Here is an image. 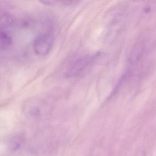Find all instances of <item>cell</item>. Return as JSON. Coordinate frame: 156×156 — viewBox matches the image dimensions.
<instances>
[{"label":"cell","instance_id":"cell-2","mask_svg":"<svg viewBox=\"0 0 156 156\" xmlns=\"http://www.w3.org/2000/svg\"><path fill=\"white\" fill-rule=\"evenodd\" d=\"M54 42V35L51 30L41 33L34 39L33 48L36 55L44 56L49 54Z\"/></svg>","mask_w":156,"mask_h":156},{"label":"cell","instance_id":"cell-4","mask_svg":"<svg viewBox=\"0 0 156 156\" xmlns=\"http://www.w3.org/2000/svg\"><path fill=\"white\" fill-rule=\"evenodd\" d=\"M145 52L144 46L142 45H138L131 51L129 55V61L131 63H135L142 58Z\"/></svg>","mask_w":156,"mask_h":156},{"label":"cell","instance_id":"cell-3","mask_svg":"<svg viewBox=\"0 0 156 156\" xmlns=\"http://www.w3.org/2000/svg\"><path fill=\"white\" fill-rule=\"evenodd\" d=\"M0 47L1 50H6L12 44V37L5 29H0Z\"/></svg>","mask_w":156,"mask_h":156},{"label":"cell","instance_id":"cell-1","mask_svg":"<svg viewBox=\"0 0 156 156\" xmlns=\"http://www.w3.org/2000/svg\"><path fill=\"white\" fill-rule=\"evenodd\" d=\"M97 55H86L77 58L68 67L65 73L66 78H76L84 75L93 66Z\"/></svg>","mask_w":156,"mask_h":156}]
</instances>
